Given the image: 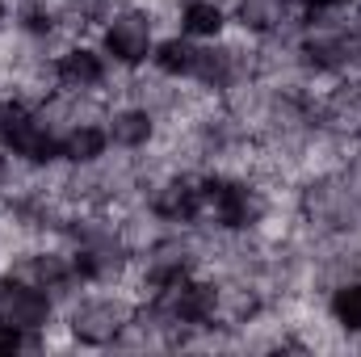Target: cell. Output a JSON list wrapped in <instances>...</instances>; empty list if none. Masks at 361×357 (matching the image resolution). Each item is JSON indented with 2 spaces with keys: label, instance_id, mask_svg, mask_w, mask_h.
<instances>
[{
  "label": "cell",
  "instance_id": "1",
  "mask_svg": "<svg viewBox=\"0 0 361 357\" xmlns=\"http://www.w3.org/2000/svg\"><path fill=\"white\" fill-rule=\"evenodd\" d=\"M0 143H4L13 156L30 160V164H51V160H63L59 139L47 131V122H42V118H38L25 101H8V105L0 109Z\"/></svg>",
  "mask_w": 361,
  "mask_h": 357
},
{
  "label": "cell",
  "instance_id": "2",
  "mask_svg": "<svg viewBox=\"0 0 361 357\" xmlns=\"http://www.w3.org/2000/svg\"><path fill=\"white\" fill-rule=\"evenodd\" d=\"M206 210L223 223V227H231V231H244V227H252V223H261V214H265V202H261V193L252 189V185H244V181H206Z\"/></svg>",
  "mask_w": 361,
  "mask_h": 357
},
{
  "label": "cell",
  "instance_id": "3",
  "mask_svg": "<svg viewBox=\"0 0 361 357\" xmlns=\"http://www.w3.org/2000/svg\"><path fill=\"white\" fill-rule=\"evenodd\" d=\"M105 51H109L122 68H139V63H147L152 51H156V38H152V21H147V13H139V8L114 13L109 25H105Z\"/></svg>",
  "mask_w": 361,
  "mask_h": 357
},
{
  "label": "cell",
  "instance_id": "4",
  "mask_svg": "<svg viewBox=\"0 0 361 357\" xmlns=\"http://www.w3.org/2000/svg\"><path fill=\"white\" fill-rule=\"evenodd\" d=\"M0 324H13L17 332H42L51 324V298L42 286L8 277L0 282Z\"/></svg>",
  "mask_w": 361,
  "mask_h": 357
},
{
  "label": "cell",
  "instance_id": "5",
  "mask_svg": "<svg viewBox=\"0 0 361 357\" xmlns=\"http://www.w3.org/2000/svg\"><path fill=\"white\" fill-rule=\"evenodd\" d=\"M160 311L169 315V324L202 328V324H210L214 311H219V290H214L210 282H193V277H185V282H177L173 290L160 294Z\"/></svg>",
  "mask_w": 361,
  "mask_h": 357
},
{
  "label": "cell",
  "instance_id": "6",
  "mask_svg": "<svg viewBox=\"0 0 361 357\" xmlns=\"http://www.w3.org/2000/svg\"><path fill=\"white\" fill-rule=\"evenodd\" d=\"M122 328H126V307L122 303H109V298L85 303L72 315V337L80 345H109V341H118Z\"/></svg>",
  "mask_w": 361,
  "mask_h": 357
},
{
  "label": "cell",
  "instance_id": "7",
  "mask_svg": "<svg viewBox=\"0 0 361 357\" xmlns=\"http://www.w3.org/2000/svg\"><path fill=\"white\" fill-rule=\"evenodd\" d=\"M152 210L164 219V223H189L206 210V181H193V177H177L169 185L156 189L152 198Z\"/></svg>",
  "mask_w": 361,
  "mask_h": 357
},
{
  "label": "cell",
  "instance_id": "8",
  "mask_svg": "<svg viewBox=\"0 0 361 357\" xmlns=\"http://www.w3.org/2000/svg\"><path fill=\"white\" fill-rule=\"evenodd\" d=\"M55 80L63 85V89H92V85H101L105 80V59L89 51V47H68L59 59H55Z\"/></svg>",
  "mask_w": 361,
  "mask_h": 357
},
{
  "label": "cell",
  "instance_id": "9",
  "mask_svg": "<svg viewBox=\"0 0 361 357\" xmlns=\"http://www.w3.org/2000/svg\"><path fill=\"white\" fill-rule=\"evenodd\" d=\"M223 25H227V17H223V8L214 0H185L180 4V34H189V38H219Z\"/></svg>",
  "mask_w": 361,
  "mask_h": 357
},
{
  "label": "cell",
  "instance_id": "10",
  "mask_svg": "<svg viewBox=\"0 0 361 357\" xmlns=\"http://www.w3.org/2000/svg\"><path fill=\"white\" fill-rule=\"evenodd\" d=\"M59 147H63V160H72V164H92V160H101L105 156V147H109V135L101 131V126H72L63 139H59Z\"/></svg>",
  "mask_w": 361,
  "mask_h": 357
},
{
  "label": "cell",
  "instance_id": "11",
  "mask_svg": "<svg viewBox=\"0 0 361 357\" xmlns=\"http://www.w3.org/2000/svg\"><path fill=\"white\" fill-rule=\"evenodd\" d=\"M118 147H143L152 135H156V122L147 109H118L109 118V131H105Z\"/></svg>",
  "mask_w": 361,
  "mask_h": 357
},
{
  "label": "cell",
  "instance_id": "12",
  "mask_svg": "<svg viewBox=\"0 0 361 357\" xmlns=\"http://www.w3.org/2000/svg\"><path fill=\"white\" fill-rule=\"evenodd\" d=\"M286 17H290V0H240V25L244 30L269 34Z\"/></svg>",
  "mask_w": 361,
  "mask_h": 357
},
{
  "label": "cell",
  "instance_id": "13",
  "mask_svg": "<svg viewBox=\"0 0 361 357\" xmlns=\"http://www.w3.org/2000/svg\"><path fill=\"white\" fill-rule=\"evenodd\" d=\"M152 63H156L164 76H193L197 47H189L185 38H164V42L152 51Z\"/></svg>",
  "mask_w": 361,
  "mask_h": 357
},
{
  "label": "cell",
  "instance_id": "14",
  "mask_svg": "<svg viewBox=\"0 0 361 357\" xmlns=\"http://www.w3.org/2000/svg\"><path fill=\"white\" fill-rule=\"evenodd\" d=\"M332 320L345 328V332H357L361 337V282H349L332 294Z\"/></svg>",
  "mask_w": 361,
  "mask_h": 357
},
{
  "label": "cell",
  "instance_id": "15",
  "mask_svg": "<svg viewBox=\"0 0 361 357\" xmlns=\"http://www.w3.org/2000/svg\"><path fill=\"white\" fill-rule=\"evenodd\" d=\"M21 30L34 34V38H42V34L55 30V13H51L47 4H25V8H21Z\"/></svg>",
  "mask_w": 361,
  "mask_h": 357
},
{
  "label": "cell",
  "instance_id": "16",
  "mask_svg": "<svg viewBox=\"0 0 361 357\" xmlns=\"http://www.w3.org/2000/svg\"><path fill=\"white\" fill-rule=\"evenodd\" d=\"M25 345V332H17L13 324H0V353H13Z\"/></svg>",
  "mask_w": 361,
  "mask_h": 357
},
{
  "label": "cell",
  "instance_id": "17",
  "mask_svg": "<svg viewBox=\"0 0 361 357\" xmlns=\"http://www.w3.org/2000/svg\"><path fill=\"white\" fill-rule=\"evenodd\" d=\"M307 8H336V4H349V0H302Z\"/></svg>",
  "mask_w": 361,
  "mask_h": 357
},
{
  "label": "cell",
  "instance_id": "18",
  "mask_svg": "<svg viewBox=\"0 0 361 357\" xmlns=\"http://www.w3.org/2000/svg\"><path fill=\"white\" fill-rule=\"evenodd\" d=\"M4 181H8V160L0 156V185H4Z\"/></svg>",
  "mask_w": 361,
  "mask_h": 357
},
{
  "label": "cell",
  "instance_id": "19",
  "mask_svg": "<svg viewBox=\"0 0 361 357\" xmlns=\"http://www.w3.org/2000/svg\"><path fill=\"white\" fill-rule=\"evenodd\" d=\"M0 21H4V0H0Z\"/></svg>",
  "mask_w": 361,
  "mask_h": 357
}]
</instances>
